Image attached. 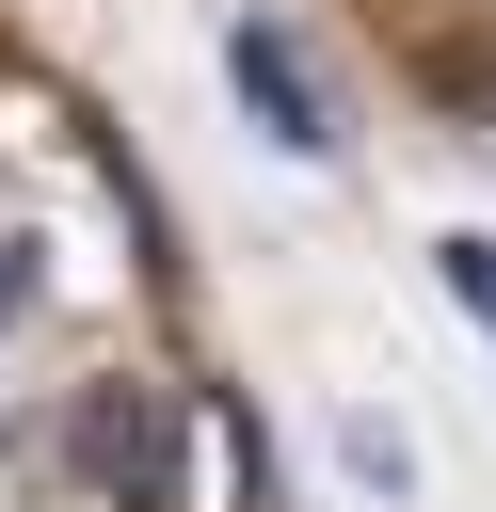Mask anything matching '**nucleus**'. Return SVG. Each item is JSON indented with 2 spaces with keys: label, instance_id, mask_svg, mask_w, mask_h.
Returning <instances> with one entry per match:
<instances>
[{
  "label": "nucleus",
  "instance_id": "nucleus-1",
  "mask_svg": "<svg viewBox=\"0 0 496 512\" xmlns=\"http://www.w3.org/2000/svg\"><path fill=\"white\" fill-rule=\"evenodd\" d=\"M224 80H240V112H256L288 160H336V96H320V64H304L288 16H240V32H224Z\"/></svg>",
  "mask_w": 496,
  "mask_h": 512
},
{
  "label": "nucleus",
  "instance_id": "nucleus-2",
  "mask_svg": "<svg viewBox=\"0 0 496 512\" xmlns=\"http://www.w3.org/2000/svg\"><path fill=\"white\" fill-rule=\"evenodd\" d=\"M448 288L480 304V336H496V240H448Z\"/></svg>",
  "mask_w": 496,
  "mask_h": 512
},
{
  "label": "nucleus",
  "instance_id": "nucleus-3",
  "mask_svg": "<svg viewBox=\"0 0 496 512\" xmlns=\"http://www.w3.org/2000/svg\"><path fill=\"white\" fill-rule=\"evenodd\" d=\"M16 288H32V272H16V256H0V304H16Z\"/></svg>",
  "mask_w": 496,
  "mask_h": 512
}]
</instances>
